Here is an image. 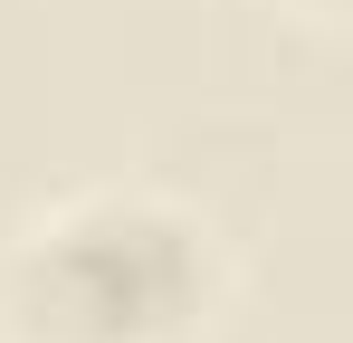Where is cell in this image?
Returning a JSON list of instances; mask_svg holds the SVG:
<instances>
[{
    "mask_svg": "<svg viewBox=\"0 0 353 343\" xmlns=\"http://www.w3.org/2000/svg\"><path fill=\"white\" fill-rule=\"evenodd\" d=\"M268 10H287V19H305V29H344V0H268Z\"/></svg>",
    "mask_w": 353,
    "mask_h": 343,
    "instance_id": "obj_2",
    "label": "cell"
},
{
    "mask_svg": "<svg viewBox=\"0 0 353 343\" xmlns=\"http://www.w3.org/2000/svg\"><path fill=\"white\" fill-rule=\"evenodd\" d=\"M230 295L201 210L96 181L0 238V343H201Z\"/></svg>",
    "mask_w": 353,
    "mask_h": 343,
    "instance_id": "obj_1",
    "label": "cell"
}]
</instances>
